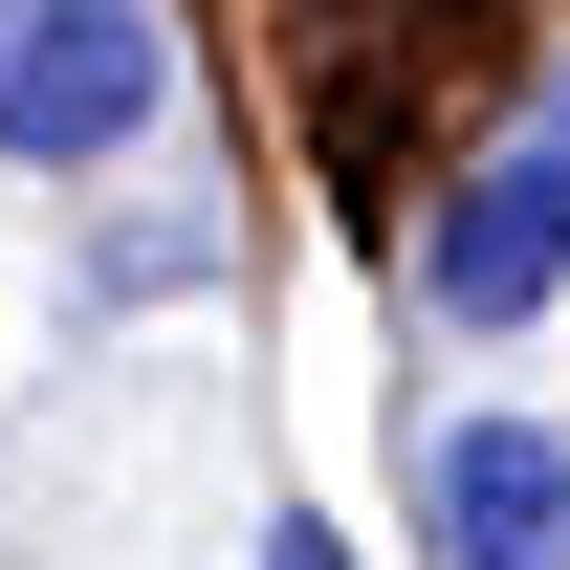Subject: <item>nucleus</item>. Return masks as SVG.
I'll list each match as a JSON object with an SVG mask.
<instances>
[{"mask_svg": "<svg viewBox=\"0 0 570 570\" xmlns=\"http://www.w3.org/2000/svg\"><path fill=\"white\" fill-rule=\"evenodd\" d=\"M176 110V0H0V176H110Z\"/></svg>", "mask_w": 570, "mask_h": 570, "instance_id": "nucleus-2", "label": "nucleus"}, {"mask_svg": "<svg viewBox=\"0 0 570 570\" xmlns=\"http://www.w3.org/2000/svg\"><path fill=\"white\" fill-rule=\"evenodd\" d=\"M242 570H352V549H330V527H264V549H242Z\"/></svg>", "mask_w": 570, "mask_h": 570, "instance_id": "nucleus-4", "label": "nucleus"}, {"mask_svg": "<svg viewBox=\"0 0 570 570\" xmlns=\"http://www.w3.org/2000/svg\"><path fill=\"white\" fill-rule=\"evenodd\" d=\"M417 549L439 570H570V417H504V395L417 417Z\"/></svg>", "mask_w": 570, "mask_h": 570, "instance_id": "nucleus-3", "label": "nucleus"}, {"mask_svg": "<svg viewBox=\"0 0 570 570\" xmlns=\"http://www.w3.org/2000/svg\"><path fill=\"white\" fill-rule=\"evenodd\" d=\"M395 307H417V330H461V352H504V330H549V307H570V45L504 88V132L417 198Z\"/></svg>", "mask_w": 570, "mask_h": 570, "instance_id": "nucleus-1", "label": "nucleus"}]
</instances>
